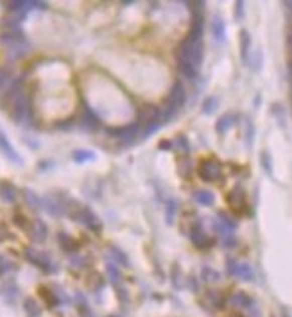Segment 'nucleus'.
<instances>
[{"mask_svg":"<svg viewBox=\"0 0 292 317\" xmlns=\"http://www.w3.org/2000/svg\"><path fill=\"white\" fill-rule=\"evenodd\" d=\"M0 43L8 49L9 56H11L13 59L22 58V56H25V54L31 50L29 41L25 40V36L18 29L4 31V33L0 34Z\"/></svg>","mask_w":292,"mask_h":317,"instance_id":"f257e3e1","label":"nucleus"},{"mask_svg":"<svg viewBox=\"0 0 292 317\" xmlns=\"http://www.w3.org/2000/svg\"><path fill=\"white\" fill-rule=\"evenodd\" d=\"M8 99H9V108H11V113L13 117H15V120H18V122L29 120V115H31L29 100H27V95H25L24 88H22L18 82L13 86V90L9 91Z\"/></svg>","mask_w":292,"mask_h":317,"instance_id":"f03ea898","label":"nucleus"},{"mask_svg":"<svg viewBox=\"0 0 292 317\" xmlns=\"http://www.w3.org/2000/svg\"><path fill=\"white\" fill-rule=\"evenodd\" d=\"M181 61H186L192 65L196 70H199V66L203 63V41L201 40H188L186 38L183 41L181 49H179V58Z\"/></svg>","mask_w":292,"mask_h":317,"instance_id":"7ed1b4c3","label":"nucleus"},{"mask_svg":"<svg viewBox=\"0 0 292 317\" xmlns=\"http://www.w3.org/2000/svg\"><path fill=\"white\" fill-rule=\"evenodd\" d=\"M183 102H185V88H183L181 82H176V84L172 86V90H170V95H169V108L165 110L163 120L172 119V115L177 112V110H179V108L183 106Z\"/></svg>","mask_w":292,"mask_h":317,"instance_id":"20e7f679","label":"nucleus"},{"mask_svg":"<svg viewBox=\"0 0 292 317\" xmlns=\"http://www.w3.org/2000/svg\"><path fill=\"white\" fill-rule=\"evenodd\" d=\"M199 176H201L203 181L214 183L217 179H221L222 176V167L219 161L215 160H205L199 167Z\"/></svg>","mask_w":292,"mask_h":317,"instance_id":"39448f33","label":"nucleus"},{"mask_svg":"<svg viewBox=\"0 0 292 317\" xmlns=\"http://www.w3.org/2000/svg\"><path fill=\"white\" fill-rule=\"evenodd\" d=\"M228 272H230L231 276H237L239 280H244V281L255 280V272H253V269L247 264H237L235 260H230V262H228Z\"/></svg>","mask_w":292,"mask_h":317,"instance_id":"423d86ee","label":"nucleus"},{"mask_svg":"<svg viewBox=\"0 0 292 317\" xmlns=\"http://www.w3.org/2000/svg\"><path fill=\"white\" fill-rule=\"evenodd\" d=\"M212 33H214V38L219 43H222L224 38H226V24H224V20L219 15H215L212 18Z\"/></svg>","mask_w":292,"mask_h":317,"instance_id":"0eeeda50","label":"nucleus"},{"mask_svg":"<svg viewBox=\"0 0 292 317\" xmlns=\"http://www.w3.org/2000/svg\"><path fill=\"white\" fill-rule=\"evenodd\" d=\"M15 84H17V82H15V79H13L11 72L2 70V68H0V93L9 95V91L13 90Z\"/></svg>","mask_w":292,"mask_h":317,"instance_id":"6e6552de","label":"nucleus"},{"mask_svg":"<svg viewBox=\"0 0 292 317\" xmlns=\"http://www.w3.org/2000/svg\"><path fill=\"white\" fill-rule=\"evenodd\" d=\"M249 47H251V36L247 31L240 33V56H242V61H249Z\"/></svg>","mask_w":292,"mask_h":317,"instance_id":"1a4fd4ad","label":"nucleus"},{"mask_svg":"<svg viewBox=\"0 0 292 317\" xmlns=\"http://www.w3.org/2000/svg\"><path fill=\"white\" fill-rule=\"evenodd\" d=\"M193 199L196 202L203 206H212L214 204V194L208 192V190H198V192H193Z\"/></svg>","mask_w":292,"mask_h":317,"instance_id":"9d476101","label":"nucleus"},{"mask_svg":"<svg viewBox=\"0 0 292 317\" xmlns=\"http://www.w3.org/2000/svg\"><path fill=\"white\" fill-rule=\"evenodd\" d=\"M190 239H192V242L196 244L198 247H208V244H210V239H208L205 231L199 230V228H196V230L192 231Z\"/></svg>","mask_w":292,"mask_h":317,"instance_id":"9b49d317","label":"nucleus"},{"mask_svg":"<svg viewBox=\"0 0 292 317\" xmlns=\"http://www.w3.org/2000/svg\"><path fill=\"white\" fill-rule=\"evenodd\" d=\"M0 149H2V151H4V153L8 154V156L11 158V160L15 161V163H18V161H20V156H18L17 151H15V149L11 147V144H9V142L6 140V136L2 135V133H0Z\"/></svg>","mask_w":292,"mask_h":317,"instance_id":"f8f14e48","label":"nucleus"},{"mask_svg":"<svg viewBox=\"0 0 292 317\" xmlns=\"http://www.w3.org/2000/svg\"><path fill=\"white\" fill-rule=\"evenodd\" d=\"M235 124V115H224V117H221V119L217 120V126H215V129H217V133H226L228 129L231 128Z\"/></svg>","mask_w":292,"mask_h":317,"instance_id":"ddd939ff","label":"nucleus"},{"mask_svg":"<svg viewBox=\"0 0 292 317\" xmlns=\"http://www.w3.org/2000/svg\"><path fill=\"white\" fill-rule=\"evenodd\" d=\"M228 202H230L231 206H235V208H237L239 204H242L244 202V190L239 188V186H237L235 190H231L230 194H228Z\"/></svg>","mask_w":292,"mask_h":317,"instance_id":"4468645a","label":"nucleus"},{"mask_svg":"<svg viewBox=\"0 0 292 317\" xmlns=\"http://www.w3.org/2000/svg\"><path fill=\"white\" fill-rule=\"evenodd\" d=\"M33 239L38 240V242H43L47 239V226L41 221H36L34 223V230H33Z\"/></svg>","mask_w":292,"mask_h":317,"instance_id":"2eb2a0df","label":"nucleus"},{"mask_svg":"<svg viewBox=\"0 0 292 317\" xmlns=\"http://www.w3.org/2000/svg\"><path fill=\"white\" fill-rule=\"evenodd\" d=\"M231 305H235V306H251V303H253V299L247 294H244V292H239V294H235V296H231Z\"/></svg>","mask_w":292,"mask_h":317,"instance_id":"dca6fc26","label":"nucleus"},{"mask_svg":"<svg viewBox=\"0 0 292 317\" xmlns=\"http://www.w3.org/2000/svg\"><path fill=\"white\" fill-rule=\"evenodd\" d=\"M79 221H81L82 224H86L88 228L97 226V217H95L90 210H81V214H79Z\"/></svg>","mask_w":292,"mask_h":317,"instance_id":"f3484780","label":"nucleus"},{"mask_svg":"<svg viewBox=\"0 0 292 317\" xmlns=\"http://www.w3.org/2000/svg\"><path fill=\"white\" fill-rule=\"evenodd\" d=\"M177 65H179V70H181V74L185 75L186 79H193L196 75H198V70H196L192 65H188L186 61H181V59H177Z\"/></svg>","mask_w":292,"mask_h":317,"instance_id":"a211bd4d","label":"nucleus"},{"mask_svg":"<svg viewBox=\"0 0 292 317\" xmlns=\"http://www.w3.org/2000/svg\"><path fill=\"white\" fill-rule=\"evenodd\" d=\"M247 65L251 66L253 72H258L260 68H262V50H255V54L253 56H249V61H247Z\"/></svg>","mask_w":292,"mask_h":317,"instance_id":"6ab92c4d","label":"nucleus"},{"mask_svg":"<svg viewBox=\"0 0 292 317\" xmlns=\"http://www.w3.org/2000/svg\"><path fill=\"white\" fill-rule=\"evenodd\" d=\"M0 195H2V199L8 202H13L15 199H17V192H15V188H13L11 185H2V188H0Z\"/></svg>","mask_w":292,"mask_h":317,"instance_id":"aec40b11","label":"nucleus"},{"mask_svg":"<svg viewBox=\"0 0 292 317\" xmlns=\"http://www.w3.org/2000/svg\"><path fill=\"white\" fill-rule=\"evenodd\" d=\"M24 197L27 199V204L33 206V208H38L40 206V197L36 194H33L31 190H24Z\"/></svg>","mask_w":292,"mask_h":317,"instance_id":"412c9836","label":"nucleus"},{"mask_svg":"<svg viewBox=\"0 0 292 317\" xmlns=\"http://www.w3.org/2000/svg\"><path fill=\"white\" fill-rule=\"evenodd\" d=\"M215 110H217V99H215V97H210V99H206L205 106H203V112H205L206 115H210V113H214Z\"/></svg>","mask_w":292,"mask_h":317,"instance_id":"4be33fe9","label":"nucleus"},{"mask_svg":"<svg viewBox=\"0 0 292 317\" xmlns=\"http://www.w3.org/2000/svg\"><path fill=\"white\" fill-rule=\"evenodd\" d=\"M165 214H167V223H172L174 221V215H176V201H167V210H165Z\"/></svg>","mask_w":292,"mask_h":317,"instance_id":"5701e85b","label":"nucleus"},{"mask_svg":"<svg viewBox=\"0 0 292 317\" xmlns=\"http://www.w3.org/2000/svg\"><path fill=\"white\" fill-rule=\"evenodd\" d=\"M74 160L75 161L93 160V153H90V151H75V153H74Z\"/></svg>","mask_w":292,"mask_h":317,"instance_id":"b1692460","label":"nucleus"},{"mask_svg":"<svg viewBox=\"0 0 292 317\" xmlns=\"http://www.w3.org/2000/svg\"><path fill=\"white\" fill-rule=\"evenodd\" d=\"M82 124H84L86 128H95V126H97V119H95L93 113L86 112L84 115H82Z\"/></svg>","mask_w":292,"mask_h":317,"instance_id":"393cba45","label":"nucleus"},{"mask_svg":"<svg viewBox=\"0 0 292 317\" xmlns=\"http://www.w3.org/2000/svg\"><path fill=\"white\" fill-rule=\"evenodd\" d=\"M47 210H49L52 215H61L63 214V208L59 206V202H56V201H49V202H47Z\"/></svg>","mask_w":292,"mask_h":317,"instance_id":"a878e982","label":"nucleus"},{"mask_svg":"<svg viewBox=\"0 0 292 317\" xmlns=\"http://www.w3.org/2000/svg\"><path fill=\"white\" fill-rule=\"evenodd\" d=\"M9 260L4 258V256H0V276H4V274H8L9 272Z\"/></svg>","mask_w":292,"mask_h":317,"instance_id":"bb28decb","label":"nucleus"},{"mask_svg":"<svg viewBox=\"0 0 292 317\" xmlns=\"http://www.w3.org/2000/svg\"><path fill=\"white\" fill-rule=\"evenodd\" d=\"M108 276H110V280L113 281V283L119 281V271H117L115 265H108Z\"/></svg>","mask_w":292,"mask_h":317,"instance_id":"cd10ccee","label":"nucleus"},{"mask_svg":"<svg viewBox=\"0 0 292 317\" xmlns=\"http://www.w3.org/2000/svg\"><path fill=\"white\" fill-rule=\"evenodd\" d=\"M110 251H111V255H115L117 258H119L120 264H128V258H126V255H122V253H120L119 249H117V247H111Z\"/></svg>","mask_w":292,"mask_h":317,"instance_id":"c85d7f7f","label":"nucleus"},{"mask_svg":"<svg viewBox=\"0 0 292 317\" xmlns=\"http://www.w3.org/2000/svg\"><path fill=\"white\" fill-rule=\"evenodd\" d=\"M205 280L215 281V280H219V274L215 271H212V269H205Z\"/></svg>","mask_w":292,"mask_h":317,"instance_id":"c756f323","label":"nucleus"},{"mask_svg":"<svg viewBox=\"0 0 292 317\" xmlns=\"http://www.w3.org/2000/svg\"><path fill=\"white\" fill-rule=\"evenodd\" d=\"M262 163H263V167H265V170H267L269 174H272V167H271V161H269L267 153H262Z\"/></svg>","mask_w":292,"mask_h":317,"instance_id":"7c9ffc66","label":"nucleus"},{"mask_svg":"<svg viewBox=\"0 0 292 317\" xmlns=\"http://www.w3.org/2000/svg\"><path fill=\"white\" fill-rule=\"evenodd\" d=\"M235 15H237V20H242L244 18V2H237V6H235Z\"/></svg>","mask_w":292,"mask_h":317,"instance_id":"2f4dec72","label":"nucleus"},{"mask_svg":"<svg viewBox=\"0 0 292 317\" xmlns=\"http://www.w3.org/2000/svg\"><path fill=\"white\" fill-rule=\"evenodd\" d=\"M25 308H27V312H29L31 315H40V308H36V306L33 305V301H27V303H25Z\"/></svg>","mask_w":292,"mask_h":317,"instance_id":"473e14b6","label":"nucleus"},{"mask_svg":"<svg viewBox=\"0 0 292 317\" xmlns=\"http://www.w3.org/2000/svg\"><path fill=\"white\" fill-rule=\"evenodd\" d=\"M177 142H179V144H181V145H179V147H181L183 149V151H185V153H186V151H188V142H186V138H185V136H179V138H177Z\"/></svg>","mask_w":292,"mask_h":317,"instance_id":"72a5a7b5","label":"nucleus"},{"mask_svg":"<svg viewBox=\"0 0 292 317\" xmlns=\"http://www.w3.org/2000/svg\"><path fill=\"white\" fill-rule=\"evenodd\" d=\"M169 147H170L169 142H161V149H169Z\"/></svg>","mask_w":292,"mask_h":317,"instance_id":"f704fd0d","label":"nucleus"},{"mask_svg":"<svg viewBox=\"0 0 292 317\" xmlns=\"http://www.w3.org/2000/svg\"><path fill=\"white\" fill-rule=\"evenodd\" d=\"M285 8H287V9H288V11H290V13H292V2H285Z\"/></svg>","mask_w":292,"mask_h":317,"instance_id":"c9c22d12","label":"nucleus"},{"mask_svg":"<svg viewBox=\"0 0 292 317\" xmlns=\"http://www.w3.org/2000/svg\"><path fill=\"white\" fill-rule=\"evenodd\" d=\"M288 45H290V50H292V29H290V34H288Z\"/></svg>","mask_w":292,"mask_h":317,"instance_id":"e433bc0d","label":"nucleus"}]
</instances>
